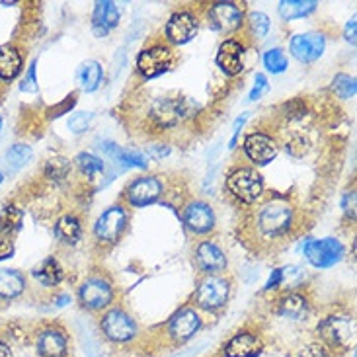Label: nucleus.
<instances>
[{
  "instance_id": "obj_33",
  "label": "nucleus",
  "mask_w": 357,
  "mask_h": 357,
  "mask_svg": "<svg viewBox=\"0 0 357 357\" xmlns=\"http://www.w3.org/2000/svg\"><path fill=\"white\" fill-rule=\"evenodd\" d=\"M73 172V162L65 158V156H55V158H49L47 165H45V178L51 182H65L68 176Z\"/></svg>"
},
{
  "instance_id": "obj_7",
  "label": "nucleus",
  "mask_w": 357,
  "mask_h": 357,
  "mask_svg": "<svg viewBox=\"0 0 357 357\" xmlns=\"http://www.w3.org/2000/svg\"><path fill=\"white\" fill-rule=\"evenodd\" d=\"M116 301L114 283L106 273H92L78 287V303L88 312L107 310Z\"/></svg>"
},
{
  "instance_id": "obj_11",
  "label": "nucleus",
  "mask_w": 357,
  "mask_h": 357,
  "mask_svg": "<svg viewBox=\"0 0 357 357\" xmlns=\"http://www.w3.org/2000/svg\"><path fill=\"white\" fill-rule=\"evenodd\" d=\"M203 326V319L199 310L193 307H182L172 314V319L166 324V338L170 340V344L182 346L199 332Z\"/></svg>"
},
{
  "instance_id": "obj_46",
  "label": "nucleus",
  "mask_w": 357,
  "mask_h": 357,
  "mask_svg": "<svg viewBox=\"0 0 357 357\" xmlns=\"http://www.w3.org/2000/svg\"><path fill=\"white\" fill-rule=\"evenodd\" d=\"M356 31H357V22H356V16L349 20L348 24H346V29H344V38L348 43L351 45H356Z\"/></svg>"
},
{
  "instance_id": "obj_30",
  "label": "nucleus",
  "mask_w": 357,
  "mask_h": 357,
  "mask_svg": "<svg viewBox=\"0 0 357 357\" xmlns=\"http://www.w3.org/2000/svg\"><path fill=\"white\" fill-rule=\"evenodd\" d=\"M22 227H24V211L16 205H6L0 211V234L10 236L14 232H20Z\"/></svg>"
},
{
  "instance_id": "obj_50",
  "label": "nucleus",
  "mask_w": 357,
  "mask_h": 357,
  "mask_svg": "<svg viewBox=\"0 0 357 357\" xmlns=\"http://www.w3.org/2000/svg\"><path fill=\"white\" fill-rule=\"evenodd\" d=\"M2 126H4V119L0 117V131H2Z\"/></svg>"
},
{
  "instance_id": "obj_35",
  "label": "nucleus",
  "mask_w": 357,
  "mask_h": 357,
  "mask_svg": "<svg viewBox=\"0 0 357 357\" xmlns=\"http://www.w3.org/2000/svg\"><path fill=\"white\" fill-rule=\"evenodd\" d=\"M246 22H248V31H250V36L254 39L261 41L268 36V31H270V18L264 12H252Z\"/></svg>"
},
{
  "instance_id": "obj_23",
  "label": "nucleus",
  "mask_w": 357,
  "mask_h": 357,
  "mask_svg": "<svg viewBox=\"0 0 357 357\" xmlns=\"http://www.w3.org/2000/svg\"><path fill=\"white\" fill-rule=\"evenodd\" d=\"M119 24V8L112 0H102L92 10V31L96 38H106L107 33Z\"/></svg>"
},
{
  "instance_id": "obj_2",
  "label": "nucleus",
  "mask_w": 357,
  "mask_h": 357,
  "mask_svg": "<svg viewBox=\"0 0 357 357\" xmlns=\"http://www.w3.org/2000/svg\"><path fill=\"white\" fill-rule=\"evenodd\" d=\"M317 332L320 344H324L330 351H348L356 344V319L354 314L334 312L320 320Z\"/></svg>"
},
{
  "instance_id": "obj_48",
  "label": "nucleus",
  "mask_w": 357,
  "mask_h": 357,
  "mask_svg": "<svg viewBox=\"0 0 357 357\" xmlns=\"http://www.w3.org/2000/svg\"><path fill=\"white\" fill-rule=\"evenodd\" d=\"M0 357H12V349L4 340H0Z\"/></svg>"
},
{
  "instance_id": "obj_15",
  "label": "nucleus",
  "mask_w": 357,
  "mask_h": 357,
  "mask_svg": "<svg viewBox=\"0 0 357 357\" xmlns=\"http://www.w3.org/2000/svg\"><path fill=\"white\" fill-rule=\"evenodd\" d=\"M197 18L193 16L190 10H178L174 12L165 26V36L166 43L172 47V45H185L190 43L195 33H197Z\"/></svg>"
},
{
  "instance_id": "obj_42",
  "label": "nucleus",
  "mask_w": 357,
  "mask_h": 357,
  "mask_svg": "<svg viewBox=\"0 0 357 357\" xmlns=\"http://www.w3.org/2000/svg\"><path fill=\"white\" fill-rule=\"evenodd\" d=\"M268 88H270V82H268V78L266 75H256V86L250 92V102H256V100H260L266 92H268Z\"/></svg>"
},
{
  "instance_id": "obj_44",
  "label": "nucleus",
  "mask_w": 357,
  "mask_h": 357,
  "mask_svg": "<svg viewBox=\"0 0 357 357\" xmlns=\"http://www.w3.org/2000/svg\"><path fill=\"white\" fill-rule=\"evenodd\" d=\"M14 242L10 241V236H2L0 234V261L2 260H8L14 256Z\"/></svg>"
},
{
  "instance_id": "obj_45",
  "label": "nucleus",
  "mask_w": 357,
  "mask_h": 357,
  "mask_svg": "<svg viewBox=\"0 0 357 357\" xmlns=\"http://www.w3.org/2000/svg\"><path fill=\"white\" fill-rule=\"evenodd\" d=\"M281 285H283V271H281V268H275V270L271 271L268 283H266V291L280 289Z\"/></svg>"
},
{
  "instance_id": "obj_19",
  "label": "nucleus",
  "mask_w": 357,
  "mask_h": 357,
  "mask_svg": "<svg viewBox=\"0 0 357 357\" xmlns=\"http://www.w3.org/2000/svg\"><path fill=\"white\" fill-rule=\"evenodd\" d=\"M264 340L254 330H241L222 346V357H260Z\"/></svg>"
},
{
  "instance_id": "obj_14",
  "label": "nucleus",
  "mask_w": 357,
  "mask_h": 357,
  "mask_svg": "<svg viewBox=\"0 0 357 357\" xmlns=\"http://www.w3.org/2000/svg\"><path fill=\"white\" fill-rule=\"evenodd\" d=\"M207 22L219 33L231 36L244 24V10L236 2H215L207 10Z\"/></svg>"
},
{
  "instance_id": "obj_4",
  "label": "nucleus",
  "mask_w": 357,
  "mask_h": 357,
  "mask_svg": "<svg viewBox=\"0 0 357 357\" xmlns=\"http://www.w3.org/2000/svg\"><path fill=\"white\" fill-rule=\"evenodd\" d=\"M225 190L241 205H254L266 195V183L258 170L248 166H238L229 172L225 180Z\"/></svg>"
},
{
  "instance_id": "obj_21",
  "label": "nucleus",
  "mask_w": 357,
  "mask_h": 357,
  "mask_svg": "<svg viewBox=\"0 0 357 357\" xmlns=\"http://www.w3.org/2000/svg\"><path fill=\"white\" fill-rule=\"evenodd\" d=\"M39 357H67L68 336L61 326H47L39 332L36 342Z\"/></svg>"
},
{
  "instance_id": "obj_39",
  "label": "nucleus",
  "mask_w": 357,
  "mask_h": 357,
  "mask_svg": "<svg viewBox=\"0 0 357 357\" xmlns=\"http://www.w3.org/2000/svg\"><path fill=\"white\" fill-rule=\"evenodd\" d=\"M297 357H332V351H330L324 344L320 342H312V344H307L299 349Z\"/></svg>"
},
{
  "instance_id": "obj_36",
  "label": "nucleus",
  "mask_w": 357,
  "mask_h": 357,
  "mask_svg": "<svg viewBox=\"0 0 357 357\" xmlns=\"http://www.w3.org/2000/svg\"><path fill=\"white\" fill-rule=\"evenodd\" d=\"M264 67L268 68L273 75H281L285 73V68L289 67V61H287V55L281 51V49H270L266 55H264Z\"/></svg>"
},
{
  "instance_id": "obj_31",
  "label": "nucleus",
  "mask_w": 357,
  "mask_h": 357,
  "mask_svg": "<svg viewBox=\"0 0 357 357\" xmlns=\"http://www.w3.org/2000/svg\"><path fill=\"white\" fill-rule=\"evenodd\" d=\"M75 165H77L78 172L82 176H86L88 180H96V178H100V176L106 172L104 160L98 158L96 155H92V153H80L75 158Z\"/></svg>"
},
{
  "instance_id": "obj_47",
  "label": "nucleus",
  "mask_w": 357,
  "mask_h": 357,
  "mask_svg": "<svg viewBox=\"0 0 357 357\" xmlns=\"http://www.w3.org/2000/svg\"><path fill=\"white\" fill-rule=\"evenodd\" d=\"M246 123V114L242 117H238L236 121H234V129H232V139L231 143H229V149H234L236 146V141H238V133H241V127Z\"/></svg>"
},
{
  "instance_id": "obj_32",
  "label": "nucleus",
  "mask_w": 357,
  "mask_h": 357,
  "mask_svg": "<svg viewBox=\"0 0 357 357\" xmlns=\"http://www.w3.org/2000/svg\"><path fill=\"white\" fill-rule=\"evenodd\" d=\"M31 158H33V151L28 145H22L20 143V145L10 146L8 151H6L4 165L8 168V172H18V170H22L24 166L28 165Z\"/></svg>"
},
{
  "instance_id": "obj_28",
  "label": "nucleus",
  "mask_w": 357,
  "mask_h": 357,
  "mask_svg": "<svg viewBox=\"0 0 357 357\" xmlns=\"http://www.w3.org/2000/svg\"><path fill=\"white\" fill-rule=\"evenodd\" d=\"M102 78H104V68L94 59L82 63L80 68H78V82H80V86H82L84 92H94V90H98L100 84H102Z\"/></svg>"
},
{
  "instance_id": "obj_37",
  "label": "nucleus",
  "mask_w": 357,
  "mask_h": 357,
  "mask_svg": "<svg viewBox=\"0 0 357 357\" xmlns=\"http://www.w3.org/2000/svg\"><path fill=\"white\" fill-rule=\"evenodd\" d=\"M114 160H116L117 165L126 166V168H146L149 162H146V158L143 155H139L135 151H127V149H121L119 146V151H117V155L114 156Z\"/></svg>"
},
{
  "instance_id": "obj_13",
  "label": "nucleus",
  "mask_w": 357,
  "mask_h": 357,
  "mask_svg": "<svg viewBox=\"0 0 357 357\" xmlns=\"http://www.w3.org/2000/svg\"><path fill=\"white\" fill-rule=\"evenodd\" d=\"M182 221L188 231L197 236H203V234L215 231L217 217H215V209L209 203L202 202V199H192L182 207Z\"/></svg>"
},
{
  "instance_id": "obj_24",
  "label": "nucleus",
  "mask_w": 357,
  "mask_h": 357,
  "mask_svg": "<svg viewBox=\"0 0 357 357\" xmlns=\"http://www.w3.org/2000/svg\"><path fill=\"white\" fill-rule=\"evenodd\" d=\"M24 67V57L14 43H4L0 45V80H14L22 73Z\"/></svg>"
},
{
  "instance_id": "obj_25",
  "label": "nucleus",
  "mask_w": 357,
  "mask_h": 357,
  "mask_svg": "<svg viewBox=\"0 0 357 357\" xmlns=\"http://www.w3.org/2000/svg\"><path fill=\"white\" fill-rule=\"evenodd\" d=\"M55 236L61 244L67 246H75L78 241L82 238V221L75 213H67L63 215L57 222H55Z\"/></svg>"
},
{
  "instance_id": "obj_27",
  "label": "nucleus",
  "mask_w": 357,
  "mask_h": 357,
  "mask_svg": "<svg viewBox=\"0 0 357 357\" xmlns=\"http://www.w3.org/2000/svg\"><path fill=\"white\" fill-rule=\"evenodd\" d=\"M26 289V278L18 270L0 268V299H16Z\"/></svg>"
},
{
  "instance_id": "obj_34",
  "label": "nucleus",
  "mask_w": 357,
  "mask_h": 357,
  "mask_svg": "<svg viewBox=\"0 0 357 357\" xmlns=\"http://www.w3.org/2000/svg\"><path fill=\"white\" fill-rule=\"evenodd\" d=\"M330 90H332L340 100H349V98H354L357 92L356 77H349V75H338V77L332 80Z\"/></svg>"
},
{
  "instance_id": "obj_29",
  "label": "nucleus",
  "mask_w": 357,
  "mask_h": 357,
  "mask_svg": "<svg viewBox=\"0 0 357 357\" xmlns=\"http://www.w3.org/2000/svg\"><path fill=\"white\" fill-rule=\"evenodd\" d=\"M317 6H319L317 0H283L278 6V12H280L281 18L291 22V20H299L309 16V14H312L317 10Z\"/></svg>"
},
{
  "instance_id": "obj_26",
  "label": "nucleus",
  "mask_w": 357,
  "mask_h": 357,
  "mask_svg": "<svg viewBox=\"0 0 357 357\" xmlns=\"http://www.w3.org/2000/svg\"><path fill=\"white\" fill-rule=\"evenodd\" d=\"M31 275L43 287H57L59 283L65 280V270H63V266L59 264L55 256H49L39 266L33 268Z\"/></svg>"
},
{
  "instance_id": "obj_40",
  "label": "nucleus",
  "mask_w": 357,
  "mask_h": 357,
  "mask_svg": "<svg viewBox=\"0 0 357 357\" xmlns=\"http://www.w3.org/2000/svg\"><path fill=\"white\" fill-rule=\"evenodd\" d=\"M285 149H287V153H291L293 156H303L305 153H307V139L303 135H299V133H293V135L289 137V141L285 143Z\"/></svg>"
},
{
  "instance_id": "obj_3",
  "label": "nucleus",
  "mask_w": 357,
  "mask_h": 357,
  "mask_svg": "<svg viewBox=\"0 0 357 357\" xmlns=\"http://www.w3.org/2000/svg\"><path fill=\"white\" fill-rule=\"evenodd\" d=\"M232 281L227 275H203L192 295V307L205 312H219L231 299Z\"/></svg>"
},
{
  "instance_id": "obj_18",
  "label": "nucleus",
  "mask_w": 357,
  "mask_h": 357,
  "mask_svg": "<svg viewBox=\"0 0 357 357\" xmlns=\"http://www.w3.org/2000/svg\"><path fill=\"white\" fill-rule=\"evenodd\" d=\"M326 47V38L320 31H309V33H297L291 38L289 51L299 63H314Z\"/></svg>"
},
{
  "instance_id": "obj_8",
  "label": "nucleus",
  "mask_w": 357,
  "mask_h": 357,
  "mask_svg": "<svg viewBox=\"0 0 357 357\" xmlns=\"http://www.w3.org/2000/svg\"><path fill=\"white\" fill-rule=\"evenodd\" d=\"M100 330L112 344H131L139 338V326L135 319L121 307H109L100 317Z\"/></svg>"
},
{
  "instance_id": "obj_17",
  "label": "nucleus",
  "mask_w": 357,
  "mask_h": 357,
  "mask_svg": "<svg viewBox=\"0 0 357 357\" xmlns=\"http://www.w3.org/2000/svg\"><path fill=\"white\" fill-rule=\"evenodd\" d=\"M195 266L203 275H221L229 268V260L217 242L202 241L195 246Z\"/></svg>"
},
{
  "instance_id": "obj_43",
  "label": "nucleus",
  "mask_w": 357,
  "mask_h": 357,
  "mask_svg": "<svg viewBox=\"0 0 357 357\" xmlns=\"http://www.w3.org/2000/svg\"><path fill=\"white\" fill-rule=\"evenodd\" d=\"M342 207H344V213L348 215V219L356 221V192H354V190L344 195Z\"/></svg>"
},
{
  "instance_id": "obj_22",
  "label": "nucleus",
  "mask_w": 357,
  "mask_h": 357,
  "mask_svg": "<svg viewBox=\"0 0 357 357\" xmlns=\"http://www.w3.org/2000/svg\"><path fill=\"white\" fill-rule=\"evenodd\" d=\"M273 310L283 319L305 320L310 312V299L301 291H287L278 297Z\"/></svg>"
},
{
  "instance_id": "obj_16",
  "label": "nucleus",
  "mask_w": 357,
  "mask_h": 357,
  "mask_svg": "<svg viewBox=\"0 0 357 357\" xmlns=\"http://www.w3.org/2000/svg\"><path fill=\"white\" fill-rule=\"evenodd\" d=\"M244 155L256 166L270 165L271 160L278 156V141L264 131H254L244 139Z\"/></svg>"
},
{
  "instance_id": "obj_6",
  "label": "nucleus",
  "mask_w": 357,
  "mask_h": 357,
  "mask_svg": "<svg viewBox=\"0 0 357 357\" xmlns=\"http://www.w3.org/2000/svg\"><path fill=\"white\" fill-rule=\"evenodd\" d=\"M168 195L165 176L149 174L139 176L126 185L121 193V202L126 207H146L156 202H162Z\"/></svg>"
},
{
  "instance_id": "obj_12",
  "label": "nucleus",
  "mask_w": 357,
  "mask_h": 357,
  "mask_svg": "<svg viewBox=\"0 0 357 357\" xmlns=\"http://www.w3.org/2000/svg\"><path fill=\"white\" fill-rule=\"evenodd\" d=\"M344 244L338 238H320V241H309L305 244V258L310 266L326 270L336 266L342 258H344Z\"/></svg>"
},
{
  "instance_id": "obj_20",
  "label": "nucleus",
  "mask_w": 357,
  "mask_h": 357,
  "mask_svg": "<svg viewBox=\"0 0 357 357\" xmlns=\"http://www.w3.org/2000/svg\"><path fill=\"white\" fill-rule=\"evenodd\" d=\"M244 49H246V45L234 38L225 39L221 45H219L215 61H217L219 68H221L227 77H238L242 70H244V61H242Z\"/></svg>"
},
{
  "instance_id": "obj_38",
  "label": "nucleus",
  "mask_w": 357,
  "mask_h": 357,
  "mask_svg": "<svg viewBox=\"0 0 357 357\" xmlns=\"http://www.w3.org/2000/svg\"><path fill=\"white\" fill-rule=\"evenodd\" d=\"M90 121H92V114L90 112H78L75 116L68 119V129L75 133V135H80V133H84L90 126Z\"/></svg>"
},
{
  "instance_id": "obj_41",
  "label": "nucleus",
  "mask_w": 357,
  "mask_h": 357,
  "mask_svg": "<svg viewBox=\"0 0 357 357\" xmlns=\"http://www.w3.org/2000/svg\"><path fill=\"white\" fill-rule=\"evenodd\" d=\"M36 61L29 65L28 73H26V77L22 80V84H20V90L22 92H38V80H36Z\"/></svg>"
},
{
  "instance_id": "obj_10",
  "label": "nucleus",
  "mask_w": 357,
  "mask_h": 357,
  "mask_svg": "<svg viewBox=\"0 0 357 357\" xmlns=\"http://www.w3.org/2000/svg\"><path fill=\"white\" fill-rule=\"evenodd\" d=\"M174 49L168 43H151L137 57V73L145 80H151V78L162 77L174 67Z\"/></svg>"
},
{
  "instance_id": "obj_49",
  "label": "nucleus",
  "mask_w": 357,
  "mask_h": 357,
  "mask_svg": "<svg viewBox=\"0 0 357 357\" xmlns=\"http://www.w3.org/2000/svg\"><path fill=\"white\" fill-rule=\"evenodd\" d=\"M4 182V172H0V183Z\"/></svg>"
},
{
  "instance_id": "obj_1",
  "label": "nucleus",
  "mask_w": 357,
  "mask_h": 357,
  "mask_svg": "<svg viewBox=\"0 0 357 357\" xmlns=\"http://www.w3.org/2000/svg\"><path fill=\"white\" fill-rule=\"evenodd\" d=\"M301 209L289 195H264L242 222V241L260 254H275L301 231Z\"/></svg>"
},
{
  "instance_id": "obj_9",
  "label": "nucleus",
  "mask_w": 357,
  "mask_h": 357,
  "mask_svg": "<svg viewBox=\"0 0 357 357\" xmlns=\"http://www.w3.org/2000/svg\"><path fill=\"white\" fill-rule=\"evenodd\" d=\"M193 114V106L183 98H156L149 106V121L160 129H174Z\"/></svg>"
},
{
  "instance_id": "obj_5",
  "label": "nucleus",
  "mask_w": 357,
  "mask_h": 357,
  "mask_svg": "<svg viewBox=\"0 0 357 357\" xmlns=\"http://www.w3.org/2000/svg\"><path fill=\"white\" fill-rule=\"evenodd\" d=\"M129 221H131V213L123 203H116V205L107 207L94 222V231H92L94 241L102 248H114L129 231Z\"/></svg>"
}]
</instances>
